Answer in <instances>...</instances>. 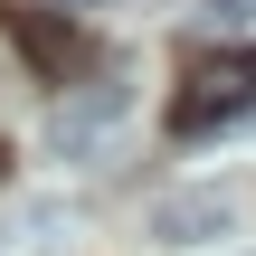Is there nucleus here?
<instances>
[{
	"label": "nucleus",
	"instance_id": "39448f33",
	"mask_svg": "<svg viewBox=\"0 0 256 256\" xmlns=\"http://www.w3.org/2000/svg\"><path fill=\"white\" fill-rule=\"evenodd\" d=\"M190 19H200L209 38H238V28H256V0H200Z\"/></svg>",
	"mask_w": 256,
	"mask_h": 256
},
{
	"label": "nucleus",
	"instance_id": "f257e3e1",
	"mask_svg": "<svg viewBox=\"0 0 256 256\" xmlns=\"http://www.w3.org/2000/svg\"><path fill=\"white\" fill-rule=\"evenodd\" d=\"M256 114V57L228 48V57H200L171 95V133H218V124H247Z\"/></svg>",
	"mask_w": 256,
	"mask_h": 256
},
{
	"label": "nucleus",
	"instance_id": "423d86ee",
	"mask_svg": "<svg viewBox=\"0 0 256 256\" xmlns=\"http://www.w3.org/2000/svg\"><path fill=\"white\" fill-rule=\"evenodd\" d=\"M57 10H104V0H57Z\"/></svg>",
	"mask_w": 256,
	"mask_h": 256
},
{
	"label": "nucleus",
	"instance_id": "20e7f679",
	"mask_svg": "<svg viewBox=\"0 0 256 256\" xmlns=\"http://www.w3.org/2000/svg\"><path fill=\"white\" fill-rule=\"evenodd\" d=\"M0 19H10L19 57H28L48 86H66V76H76V28H66V19H48V10H0Z\"/></svg>",
	"mask_w": 256,
	"mask_h": 256
},
{
	"label": "nucleus",
	"instance_id": "7ed1b4c3",
	"mask_svg": "<svg viewBox=\"0 0 256 256\" xmlns=\"http://www.w3.org/2000/svg\"><path fill=\"white\" fill-rule=\"evenodd\" d=\"M238 218H247V200L218 190V180L152 200V238H162V247H218V238H238Z\"/></svg>",
	"mask_w": 256,
	"mask_h": 256
},
{
	"label": "nucleus",
	"instance_id": "f03ea898",
	"mask_svg": "<svg viewBox=\"0 0 256 256\" xmlns=\"http://www.w3.org/2000/svg\"><path fill=\"white\" fill-rule=\"evenodd\" d=\"M124 114H133V95H124L114 76H104V86H66V95H57V114H48V152H57L66 171H95V162L114 152Z\"/></svg>",
	"mask_w": 256,
	"mask_h": 256
},
{
	"label": "nucleus",
	"instance_id": "0eeeda50",
	"mask_svg": "<svg viewBox=\"0 0 256 256\" xmlns=\"http://www.w3.org/2000/svg\"><path fill=\"white\" fill-rule=\"evenodd\" d=\"M0 171H10V162H0Z\"/></svg>",
	"mask_w": 256,
	"mask_h": 256
}]
</instances>
